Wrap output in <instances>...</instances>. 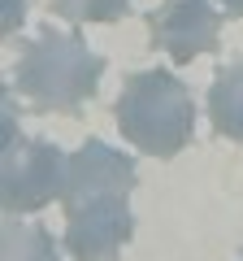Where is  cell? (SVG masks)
<instances>
[{"mask_svg":"<svg viewBox=\"0 0 243 261\" xmlns=\"http://www.w3.org/2000/svg\"><path fill=\"white\" fill-rule=\"evenodd\" d=\"M139 183L135 157L109 148L104 140H83L70 157L66 178V248L74 261H117L135 235L131 192Z\"/></svg>","mask_w":243,"mask_h":261,"instance_id":"obj_1","label":"cell"},{"mask_svg":"<svg viewBox=\"0 0 243 261\" xmlns=\"http://www.w3.org/2000/svg\"><path fill=\"white\" fill-rule=\"evenodd\" d=\"M104 74V57L87 48L74 31L39 27L31 44H22L13 61V92L26 96L35 113H83Z\"/></svg>","mask_w":243,"mask_h":261,"instance_id":"obj_2","label":"cell"},{"mask_svg":"<svg viewBox=\"0 0 243 261\" xmlns=\"http://www.w3.org/2000/svg\"><path fill=\"white\" fill-rule=\"evenodd\" d=\"M122 140L148 157H178L196 135V100L169 70H135L113 105Z\"/></svg>","mask_w":243,"mask_h":261,"instance_id":"obj_3","label":"cell"},{"mask_svg":"<svg viewBox=\"0 0 243 261\" xmlns=\"http://www.w3.org/2000/svg\"><path fill=\"white\" fill-rule=\"evenodd\" d=\"M13 87L5 92V209L9 214H39L44 205H52L56 196H66V178H70V157L48 140H26L18 130V100Z\"/></svg>","mask_w":243,"mask_h":261,"instance_id":"obj_4","label":"cell"},{"mask_svg":"<svg viewBox=\"0 0 243 261\" xmlns=\"http://www.w3.org/2000/svg\"><path fill=\"white\" fill-rule=\"evenodd\" d=\"M148 39L169 61L187 65L200 53H217L222 13L213 9V0H165L148 13Z\"/></svg>","mask_w":243,"mask_h":261,"instance_id":"obj_5","label":"cell"},{"mask_svg":"<svg viewBox=\"0 0 243 261\" xmlns=\"http://www.w3.org/2000/svg\"><path fill=\"white\" fill-rule=\"evenodd\" d=\"M208 118H213L217 135L243 144V57L226 61L213 74V87H208Z\"/></svg>","mask_w":243,"mask_h":261,"instance_id":"obj_6","label":"cell"},{"mask_svg":"<svg viewBox=\"0 0 243 261\" xmlns=\"http://www.w3.org/2000/svg\"><path fill=\"white\" fill-rule=\"evenodd\" d=\"M0 257L5 261H61L56 257V240L35 222H18L9 218L5 235H0Z\"/></svg>","mask_w":243,"mask_h":261,"instance_id":"obj_7","label":"cell"},{"mask_svg":"<svg viewBox=\"0 0 243 261\" xmlns=\"http://www.w3.org/2000/svg\"><path fill=\"white\" fill-rule=\"evenodd\" d=\"M52 5L56 18L66 22H117L126 18V9H131V0H48Z\"/></svg>","mask_w":243,"mask_h":261,"instance_id":"obj_8","label":"cell"},{"mask_svg":"<svg viewBox=\"0 0 243 261\" xmlns=\"http://www.w3.org/2000/svg\"><path fill=\"white\" fill-rule=\"evenodd\" d=\"M18 27H22V0H5V18H0V31H5V35H13Z\"/></svg>","mask_w":243,"mask_h":261,"instance_id":"obj_9","label":"cell"},{"mask_svg":"<svg viewBox=\"0 0 243 261\" xmlns=\"http://www.w3.org/2000/svg\"><path fill=\"white\" fill-rule=\"evenodd\" d=\"M226 13H234V18H243V0H222Z\"/></svg>","mask_w":243,"mask_h":261,"instance_id":"obj_10","label":"cell"},{"mask_svg":"<svg viewBox=\"0 0 243 261\" xmlns=\"http://www.w3.org/2000/svg\"><path fill=\"white\" fill-rule=\"evenodd\" d=\"M239 261H243V257H239Z\"/></svg>","mask_w":243,"mask_h":261,"instance_id":"obj_11","label":"cell"}]
</instances>
